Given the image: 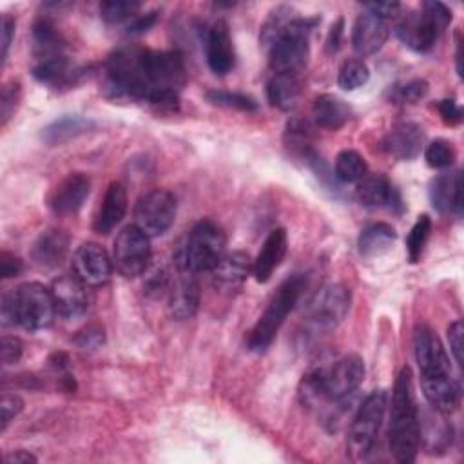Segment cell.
Segmentation results:
<instances>
[{
    "label": "cell",
    "instance_id": "6da1fadb",
    "mask_svg": "<svg viewBox=\"0 0 464 464\" xmlns=\"http://www.w3.org/2000/svg\"><path fill=\"white\" fill-rule=\"evenodd\" d=\"M411 370L404 366L393 384L388 426L390 451L399 462H413L420 446V415L413 392Z\"/></svg>",
    "mask_w": 464,
    "mask_h": 464
},
{
    "label": "cell",
    "instance_id": "7a4b0ae2",
    "mask_svg": "<svg viewBox=\"0 0 464 464\" xmlns=\"http://www.w3.org/2000/svg\"><path fill=\"white\" fill-rule=\"evenodd\" d=\"M364 379V362L357 355H344L330 364L314 366L303 375L299 397L306 406L324 401H343L353 393Z\"/></svg>",
    "mask_w": 464,
    "mask_h": 464
},
{
    "label": "cell",
    "instance_id": "3957f363",
    "mask_svg": "<svg viewBox=\"0 0 464 464\" xmlns=\"http://www.w3.org/2000/svg\"><path fill=\"white\" fill-rule=\"evenodd\" d=\"M306 285H308V279L304 274H292L277 286L266 308L263 310V314L248 332L246 344L252 352H265L272 344L274 337L283 326L286 315L292 312V308L299 301Z\"/></svg>",
    "mask_w": 464,
    "mask_h": 464
},
{
    "label": "cell",
    "instance_id": "277c9868",
    "mask_svg": "<svg viewBox=\"0 0 464 464\" xmlns=\"http://www.w3.org/2000/svg\"><path fill=\"white\" fill-rule=\"evenodd\" d=\"M227 237L223 228L210 219H203L187 234L185 243L179 245L174 256V261L192 274L212 272L223 259Z\"/></svg>",
    "mask_w": 464,
    "mask_h": 464
},
{
    "label": "cell",
    "instance_id": "5b68a950",
    "mask_svg": "<svg viewBox=\"0 0 464 464\" xmlns=\"http://www.w3.org/2000/svg\"><path fill=\"white\" fill-rule=\"evenodd\" d=\"M451 22V11L440 2H424L419 11L401 14L397 36L417 53L430 51Z\"/></svg>",
    "mask_w": 464,
    "mask_h": 464
},
{
    "label": "cell",
    "instance_id": "8992f818",
    "mask_svg": "<svg viewBox=\"0 0 464 464\" xmlns=\"http://www.w3.org/2000/svg\"><path fill=\"white\" fill-rule=\"evenodd\" d=\"M388 404L386 390H373L357 408L348 431V455L352 460H364L379 437Z\"/></svg>",
    "mask_w": 464,
    "mask_h": 464
},
{
    "label": "cell",
    "instance_id": "52a82bcc",
    "mask_svg": "<svg viewBox=\"0 0 464 464\" xmlns=\"http://www.w3.org/2000/svg\"><path fill=\"white\" fill-rule=\"evenodd\" d=\"M16 324L29 332L45 330L51 326L56 306L51 294V288H45L40 283H24L18 288L11 290Z\"/></svg>",
    "mask_w": 464,
    "mask_h": 464
},
{
    "label": "cell",
    "instance_id": "ba28073f",
    "mask_svg": "<svg viewBox=\"0 0 464 464\" xmlns=\"http://www.w3.org/2000/svg\"><path fill=\"white\" fill-rule=\"evenodd\" d=\"M150 257V241L143 230L136 225H129L118 232L112 248V263L123 277L132 279L145 274L149 270Z\"/></svg>",
    "mask_w": 464,
    "mask_h": 464
},
{
    "label": "cell",
    "instance_id": "9c48e42d",
    "mask_svg": "<svg viewBox=\"0 0 464 464\" xmlns=\"http://www.w3.org/2000/svg\"><path fill=\"white\" fill-rule=\"evenodd\" d=\"M176 198L165 188L145 192L134 207V225L149 237L165 234L176 219Z\"/></svg>",
    "mask_w": 464,
    "mask_h": 464
},
{
    "label": "cell",
    "instance_id": "30bf717a",
    "mask_svg": "<svg viewBox=\"0 0 464 464\" xmlns=\"http://www.w3.org/2000/svg\"><path fill=\"white\" fill-rule=\"evenodd\" d=\"M348 310L350 290L341 283H332L310 301L308 321L315 330H332L346 317Z\"/></svg>",
    "mask_w": 464,
    "mask_h": 464
},
{
    "label": "cell",
    "instance_id": "8fae6325",
    "mask_svg": "<svg viewBox=\"0 0 464 464\" xmlns=\"http://www.w3.org/2000/svg\"><path fill=\"white\" fill-rule=\"evenodd\" d=\"M413 350L420 370V379H439L451 375L450 357L439 335L428 324H419L415 328Z\"/></svg>",
    "mask_w": 464,
    "mask_h": 464
},
{
    "label": "cell",
    "instance_id": "7c38bea8",
    "mask_svg": "<svg viewBox=\"0 0 464 464\" xmlns=\"http://www.w3.org/2000/svg\"><path fill=\"white\" fill-rule=\"evenodd\" d=\"M72 270L87 286H102L111 277L112 261L98 243H83L72 254Z\"/></svg>",
    "mask_w": 464,
    "mask_h": 464
},
{
    "label": "cell",
    "instance_id": "4fadbf2b",
    "mask_svg": "<svg viewBox=\"0 0 464 464\" xmlns=\"http://www.w3.org/2000/svg\"><path fill=\"white\" fill-rule=\"evenodd\" d=\"M51 294L56 306V315L63 319H78L89 308L87 285L76 276H62L53 281Z\"/></svg>",
    "mask_w": 464,
    "mask_h": 464
},
{
    "label": "cell",
    "instance_id": "5bb4252c",
    "mask_svg": "<svg viewBox=\"0 0 464 464\" xmlns=\"http://www.w3.org/2000/svg\"><path fill=\"white\" fill-rule=\"evenodd\" d=\"M390 34V20H384L370 11H362L352 29V47L357 54L368 56L377 53Z\"/></svg>",
    "mask_w": 464,
    "mask_h": 464
},
{
    "label": "cell",
    "instance_id": "9a60e30c",
    "mask_svg": "<svg viewBox=\"0 0 464 464\" xmlns=\"http://www.w3.org/2000/svg\"><path fill=\"white\" fill-rule=\"evenodd\" d=\"M205 54L207 63L214 74H227L234 69L236 53L232 45V38L228 33V25L223 20L214 22L205 34Z\"/></svg>",
    "mask_w": 464,
    "mask_h": 464
},
{
    "label": "cell",
    "instance_id": "2e32d148",
    "mask_svg": "<svg viewBox=\"0 0 464 464\" xmlns=\"http://www.w3.org/2000/svg\"><path fill=\"white\" fill-rule=\"evenodd\" d=\"M355 194L364 207H372V208L384 207L397 214L402 212L404 208L399 190L392 185V181L384 174H366L357 183Z\"/></svg>",
    "mask_w": 464,
    "mask_h": 464
},
{
    "label": "cell",
    "instance_id": "e0dca14e",
    "mask_svg": "<svg viewBox=\"0 0 464 464\" xmlns=\"http://www.w3.org/2000/svg\"><path fill=\"white\" fill-rule=\"evenodd\" d=\"M424 145V130L417 123L402 121L388 130L382 140V150L397 160H413Z\"/></svg>",
    "mask_w": 464,
    "mask_h": 464
},
{
    "label": "cell",
    "instance_id": "ac0fdd59",
    "mask_svg": "<svg viewBox=\"0 0 464 464\" xmlns=\"http://www.w3.org/2000/svg\"><path fill=\"white\" fill-rule=\"evenodd\" d=\"M89 190L91 179L82 172H72L56 185L49 205L54 214H74L82 208L85 198L89 196Z\"/></svg>",
    "mask_w": 464,
    "mask_h": 464
},
{
    "label": "cell",
    "instance_id": "d6986e66",
    "mask_svg": "<svg viewBox=\"0 0 464 464\" xmlns=\"http://www.w3.org/2000/svg\"><path fill=\"white\" fill-rule=\"evenodd\" d=\"M82 69L76 67L65 54L42 58L33 67V76L53 89H67L76 83Z\"/></svg>",
    "mask_w": 464,
    "mask_h": 464
},
{
    "label": "cell",
    "instance_id": "ffe728a7",
    "mask_svg": "<svg viewBox=\"0 0 464 464\" xmlns=\"http://www.w3.org/2000/svg\"><path fill=\"white\" fill-rule=\"evenodd\" d=\"M178 266L179 277L176 285L169 290V308L176 319H190L199 304V288L196 283V274L187 268Z\"/></svg>",
    "mask_w": 464,
    "mask_h": 464
},
{
    "label": "cell",
    "instance_id": "44dd1931",
    "mask_svg": "<svg viewBox=\"0 0 464 464\" xmlns=\"http://www.w3.org/2000/svg\"><path fill=\"white\" fill-rule=\"evenodd\" d=\"M285 254H286V232L285 228H274L266 236L257 257L252 263V274L256 281L266 283L276 272V268L281 265Z\"/></svg>",
    "mask_w": 464,
    "mask_h": 464
},
{
    "label": "cell",
    "instance_id": "7402d4cb",
    "mask_svg": "<svg viewBox=\"0 0 464 464\" xmlns=\"http://www.w3.org/2000/svg\"><path fill=\"white\" fill-rule=\"evenodd\" d=\"M430 199L435 210L442 214L462 210V188H460V172L451 170L439 174L430 185Z\"/></svg>",
    "mask_w": 464,
    "mask_h": 464
},
{
    "label": "cell",
    "instance_id": "603a6c76",
    "mask_svg": "<svg viewBox=\"0 0 464 464\" xmlns=\"http://www.w3.org/2000/svg\"><path fill=\"white\" fill-rule=\"evenodd\" d=\"M69 252V236L60 228L44 230L33 245V261L40 266L53 268L62 265Z\"/></svg>",
    "mask_w": 464,
    "mask_h": 464
},
{
    "label": "cell",
    "instance_id": "cb8c5ba5",
    "mask_svg": "<svg viewBox=\"0 0 464 464\" xmlns=\"http://www.w3.org/2000/svg\"><path fill=\"white\" fill-rule=\"evenodd\" d=\"M127 212V192L120 181H112L103 196L102 207L94 219V230L98 234H109Z\"/></svg>",
    "mask_w": 464,
    "mask_h": 464
},
{
    "label": "cell",
    "instance_id": "d4e9b609",
    "mask_svg": "<svg viewBox=\"0 0 464 464\" xmlns=\"http://www.w3.org/2000/svg\"><path fill=\"white\" fill-rule=\"evenodd\" d=\"M250 268H252V263L245 252L225 254L223 259L218 263V266L212 270L214 283L221 290L234 292V290L241 288Z\"/></svg>",
    "mask_w": 464,
    "mask_h": 464
},
{
    "label": "cell",
    "instance_id": "484cf974",
    "mask_svg": "<svg viewBox=\"0 0 464 464\" xmlns=\"http://www.w3.org/2000/svg\"><path fill=\"white\" fill-rule=\"evenodd\" d=\"M420 386L430 406L439 413H451L460 401V388L457 381L450 377L420 379Z\"/></svg>",
    "mask_w": 464,
    "mask_h": 464
},
{
    "label": "cell",
    "instance_id": "4316f807",
    "mask_svg": "<svg viewBox=\"0 0 464 464\" xmlns=\"http://www.w3.org/2000/svg\"><path fill=\"white\" fill-rule=\"evenodd\" d=\"M94 129V121L91 118L80 114H65L56 118L42 130V140L47 145H62L69 140H74L85 132Z\"/></svg>",
    "mask_w": 464,
    "mask_h": 464
},
{
    "label": "cell",
    "instance_id": "83f0119b",
    "mask_svg": "<svg viewBox=\"0 0 464 464\" xmlns=\"http://www.w3.org/2000/svg\"><path fill=\"white\" fill-rule=\"evenodd\" d=\"M312 116L319 127L335 130V129H341L350 120L352 109L344 100L334 94H323L314 102Z\"/></svg>",
    "mask_w": 464,
    "mask_h": 464
},
{
    "label": "cell",
    "instance_id": "f1b7e54d",
    "mask_svg": "<svg viewBox=\"0 0 464 464\" xmlns=\"http://www.w3.org/2000/svg\"><path fill=\"white\" fill-rule=\"evenodd\" d=\"M266 98L279 111H292L301 98V82L294 74H272L266 83Z\"/></svg>",
    "mask_w": 464,
    "mask_h": 464
},
{
    "label": "cell",
    "instance_id": "f546056e",
    "mask_svg": "<svg viewBox=\"0 0 464 464\" xmlns=\"http://www.w3.org/2000/svg\"><path fill=\"white\" fill-rule=\"evenodd\" d=\"M395 239H397V234L392 225L382 223V221L372 223V225L364 227L359 234V239H357L359 254L362 257L381 256L393 245Z\"/></svg>",
    "mask_w": 464,
    "mask_h": 464
},
{
    "label": "cell",
    "instance_id": "4dcf8cb0",
    "mask_svg": "<svg viewBox=\"0 0 464 464\" xmlns=\"http://www.w3.org/2000/svg\"><path fill=\"white\" fill-rule=\"evenodd\" d=\"M33 44L34 51L38 54V60L63 54V40L60 33L54 29V25L49 20H36L33 25Z\"/></svg>",
    "mask_w": 464,
    "mask_h": 464
},
{
    "label": "cell",
    "instance_id": "1f68e13d",
    "mask_svg": "<svg viewBox=\"0 0 464 464\" xmlns=\"http://www.w3.org/2000/svg\"><path fill=\"white\" fill-rule=\"evenodd\" d=\"M368 174L364 158L355 150H341L335 158V178L343 183H359Z\"/></svg>",
    "mask_w": 464,
    "mask_h": 464
},
{
    "label": "cell",
    "instance_id": "d6a6232c",
    "mask_svg": "<svg viewBox=\"0 0 464 464\" xmlns=\"http://www.w3.org/2000/svg\"><path fill=\"white\" fill-rule=\"evenodd\" d=\"M207 100L214 105L227 107V109H236L243 112H254L257 111V102L243 92L236 91H223V89H212L207 92Z\"/></svg>",
    "mask_w": 464,
    "mask_h": 464
},
{
    "label": "cell",
    "instance_id": "836d02e7",
    "mask_svg": "<svg viewBox=\"0 0 464 464\" xmlns=\"http://www.w3.org/2000/svg\"><path fill=\"white\" fill-rule=\"evenodd\" d=\"M141 4L132 0H107L100 4V14L109 24L130 22L136 14H140Z\"/></svg>",
    "mask_w": 464,
    "mask_h": 464
},
{
    "label": "cell",
    "instance_id": "e575fe53",
    "mask_svg": "<svg viewBox=\"0 0 464 464\" xmlns=\"http://www.w3.org/2000/svg\"><path fill=\"white\" fill-rule=\"evenodd\" d=\"M370 78V69L362 60H346L337 74V85L344 91H355L362 87Z\"/></svg>",
    "mask_w": 464,
    "mask_h": 464
},
{
    "label": "cell",
    "instance_id": "d590c367",
    "mask_svg": "<svg viewBox=\"0 0 464 464\" xmlns=\"http://www.w3.org/2000/svg\"><path fill=\"white\" fill-rule=\"evenodd\" d=\"M430 232H431V219L426 214L419 216V219L415 221V225L411 227V230L406 237V250H408V257L411 263H417L420 259L426 241L430 237Z\"/></svg>",
    "mask_w": 464,
    "mask_h": 464
},
{
    "label": "cell",
    "instance_id": "8d00e7d4",
    "mask_svg": "<svg viewBox=\"0 0 464 464\" xmlns=\"http://www.w3.org/2000/svg\"><path fill=\"white\" fill-rule=\"evenodd\" d=\"M424 158L431 169H448L455 161V149L446 140H435L426 147Z\"/></svg>",
    "mask_w": 464,
    "mask_h": 464
},
{
    "label": "cell",
    "instance_id": "74e56055",
    "mask_svg": "<svg viewBox=\"0 0 464 464\" xmlns=\"http://www.w3.org/2000/svg\"><path fill=\"white\" fill-rule=\"evenodd\" d=\"M428 92V83L424 80H410L406 83L395 85L392 89V98L399 103H417Z\"/></svg>",
    "mask_w": 464,
    "mask_h": 464
},
{
    "label": "cell",
    "instance_id": "f35d334b",
    "mask_svg": "<svg viewBox=\"0 0 464 464\" xmlns=\"http://www.w3.org/2000/svg\"><path fill=\"white\" fill-rule=\"evenodd\" d=\"M24 401L14 393H4L0 401V431H5L9 422L22 411Z\"/></svg>",
    "mask_w": 464,
    "mask_h": 464
},
{
    "label": "cell",
    "instance_id": "ab89813d",
    "mask_svg": "<svg viewBox=\"0 0 464 464\" xmlns=\"http://www.w3.org/2000/svg\"><path fill=\"white\" fill-rule=\"evenodd\" d=\"M18 100H20V85L14 83V82L4 85V89H2V98H0L2 125H5L7 120L13 116V112L16 111Z\"/></svg>",
    "mask_w": 464,
    "mask_h": 464
},
{
    "label": "cell",
    "instance_id": "60d3db41",
    "mask_svg": "<svg viewBox=\"0 0 464 464\" xmlns=\"http://www.w3.org/2000/svg\"><path fill=\"white\" fill-rule=\"evenodd\" d=\"M22 341L14 335H4L2 337V362L5 366L9 364H16L22 357Z\"/></svg>",
    "mask_w": 464,
    "mask_h": 464
},
{
    "label": "cell",
    "instance_id": "b9f144b4",
    "mask_svg": "<svg viewBox=\"0 0 464 464\" xmlns=\"http://www.w3.org/2000/svg\"><path fill=\"white\" fill-rule=\"evenodd\" d=\"M462 334H464V328H462V321H460V319L453 321V323L448 326L450 348H451V353H453L455 362H457L459 366L462 364Z\"/></svg>",
    "mask_w": 464,
    "mask_h": 464
},
{
    "label": "cell",
    "instance_id": "7bdbcfd3",
    "mask_svg": "<svg viewBox=\"0 0 464 464\" xmlns=\"http://www.w3.org/2000/svg\"><path fill=\"white\" fill-rule=\"evenodd\" d=\"M366 11L384 18V20H393L401 14V4L399 2H370L362 5Z\"/></svg>",
    "mask_w": 464,
    "mask_h": 464
},
{
    "label": "cell",
    "instance_id": "ee69618b",
    "mask_svg": "<svg viewBox=\"0 0 464 464\" xmlns=\"http://www.w3.org/2000/svg\"><path fill=\"white\" fill-rule=\"evenodd\" d=\"M22 270H24V261L18 256L9 254L5 250L0 254V272L4 279L16 277Z\"/></svg>",
    "mask_w": 464,
    "mask_h": 464
},
{
    "label": "cell",
    "instance_id": "f6af8a7d",
    "mask_svg": "<svg viewBox=\"0 0 464 464\" xmlns=\"http://www.w3.org/2000/svg\"><path fill=\"white\" fill-rule=\"evenodd\" d=\"M158 20V13L156 11H149V13H140L136 14L129 24H127V33L129 34H140L149 31Z\"/></svg>",
    "mask_w": 464,
    "mask_h": 464
},
{
    "label": "cell",
    "instance_id": "bcb514c9",
    "mask_svg": "<svg viewBox=\"0 0 464 464\" xmlns=\"http://www.w3.org/2000/svg\"><path fill=\"white\" fill-rule=\"evenodd\" d=\"M439 112L442 116V120L450 125H457L462 120V109L459 103H455V100H440Z\"/></svg>",
    "mask_w": 464,
    "mask_h": 464
},
{
    "label": "cell",
    "instance_id": "7dc6e473",
    "mask_svg": "<svg viewBox=\"0 0 464 464\" xmlns=\"http://www.w3.org/2000/svg\"><path fill=\"white\" fill-rule=\"evenodd\" d=\"M76 343L82 346V348H96L103 343V332L100 328H87L83 330L78 337H76Z\"/></svg>",
    "mask_w": 464,
    "mask_h": 464
},
{
    "label": "cell",
    "instance_id": "c3c4849f",
    "mask_svg": "<svg viewBox=\"0 0 464 464\" xmlns=\"http://www.w3.org/2000/svg\"><path fill=\"white\" fill-rule=\"evenodd\" d=\"M2 63L5 62L7 58V53H9V45H11V40H13V34H14V20L7 14L2 16Z\"/></svg>",
    "mask_w": 464,
    "mask_h": 464
},
{
    "label": "cell",
    "instance_id": "681fc988",
    "mask_svg": "<svg viewBox=\"0 0 464 464\" xmlns=\"http://www.w3.org/2000/svg\"><path fill=\"white\" fill-rule=\"evenodd\" d=\"M16 317H14V304L11 297V290L2 295V326H14Z\"/></svg>",
    "mask_w": 464,
    "mask_h": 464
},
{
    "label": "cell",
    "instance_id": "f907efd6",
    "mask_svg": "<svg viewBox=\"0 0 464 464\" xmlns=\"http://www.w3.org/2000/svg\"><path fill=\"white\" fill-rule=\"evenodd\" d=\"M343 27H344L343 18H339V20L332 25V29H330V33H328V38H326V49H328L330 53H334V51L339 49V45H341V36H343Z\"/></svg>",
    "mask_w": 464,
    "mask_h": 464
},
{
    "label": "cell",
    "instance_id": "816d5d0a",
    "mask_svg": "<svg viewBox=\"0 0 464 464\" xmlns=\"http://www.w3.org/2000/svg\"><path fill=\"white\" fill-rule=\"evenodd\" d=\"M4 462L5 464H34L36 462V457L25 450H16V451H11L4 457Z\"/></svg>",
    "mask_w": 464,
    "mask_h": 464
},
{
    "label": "cell",
    "instance_id": "f5cc1de1",
    "mask_svg": "<svg viewBox=\"0 0 464 464\" xmlns=\"http://www.w3.org/2000/svg\"><path fill=\"white\" fill-rule=\"evenodd\" d=\"M51 364H53V368L63 370L65 364H67V355L65 353H54L53 359H51Z\"/></svg>",
    "mask_w": 464,
    "mask_h": 464
}]
</instances>
